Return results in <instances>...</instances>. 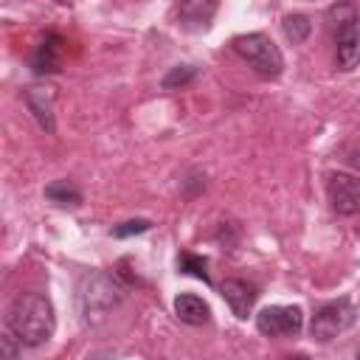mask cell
<instances>
[{
  "label": "cell",
  "mask_w": 360,
  "mask_h": 360,
  "mask_svg": "<svg viewBox=\"0 0 360 360\" xmlns=\"http://www.w3.org/2000/svg\"><path fill=\"white\" fill-rule=\"evenodd\" d=\"M6 323H8V332L22 346H42L56 329V315H53V307L45 295L22 292L11 301Z\"/></svg>",
  "instance_id": "1"
},
{
  "label": "cell",
  "mask_w": 360,
  "mask_h": 360,
  "mask_svg": "<svg viewBox=\"0 0 360 360\" xmlns=\"http://www.w3.org/2000/svg\"><path fill=\"white\" fill-rule=\"evenodd\" d=\"M79 312L87 323H96L101 318H107L110 309L118 307V301L124 298V290L115 284L112 276L107 273H90L82 278L79 284Z\"/></svg>",
  "instance_id": "2"
},
{
  "label": "cell",
  "mask_w": 360,
  "mask_h": 360,
  "mask_svg": "<svg viewBox=\"0 0 360 360\" xmlns=\"http://www.w3.org/2000/svg\"><path fill=\"white\" fill-rule=\"evenodd\" d=\"M233 51L259 73V76H278L284 70V56L276 48V42L264 34H242L233 39Z\"/></svg>",
  "instance_id": "3"
},
{
  "label": "cell",
  "mask_w": 360,
  "mask_h": 360,
  "mask_svg": "<svg viewBox=\"0 0 360 360\" xmlns=\"http://www.w3.org/2000/svg\"><path fill=\"white\" fill-rule=\"evenodd\" d=\"M354 318H357V309L352 307V301L338 298V301L323 304V307L315 312L309 332H312V338H315V340L326 343V340L338 338L340 332H346V329L354 323Z\"/></svg>",
  "instance_id": "4"
},
{
  "label": "cell",
  "mask_w": 360,
  "mask_h": 360,
  "mask_svg": "<svg viewBox=\"0 0 360 360\" xmlns=\"http://www.w3.org/2000/svg\"><path fill=\"white\" fill-rule=\"evenodd\" d=\"M304 326V312L301 307H290V304H276V307H264L256 315V329L267 338H284V335H298Z\"/></svg>",
  "instance_id": "5"
},
{
  "label": "cell",
  "mask_w": 360,
  "mask_h": 360,
  "mask_svg": "<svg viewBox=\"0 0 360 360\" xmlns=\"http://www.w3.org/2000/svg\"><path fill=\"white\" fill-rule=\"evenodd\" d=\"M326 194H329V202L338 214H343V217L360 214V177L346 174V172H335L326 183Z\"/></svg>",
  "instance_id": "6"
},
{
  "label": "cell",
  "mask_w": 360,
  "mask_h": 360,
  "mask_svg": "<svg viewBox=\"0 0 360 360\" xmlns=\"http://www.w3.org/2000/svg\"><path fill=\"white\" fill-rule=\"evenodd\" d=\"M335 45H338V65H340V70H354L360 65V17L338 25Z\"/></svg>",
  "instance_id": "7"
},
{
  "label": "cell",
  "mask_w": 360,
  "mask_h": 360,
  "mask_svg": "<svg viewBox=\"0 0 360 360\" xmlns=\"http://www.w3.org/2000/svg\"><path fill=\"white\" fill-rule=\"evenodd\" d=\"M256 287L253 284H248V281H242V278H228V281H222V298L228 301V307H231V312L236 315V318H248V312L253 309V304H256Z\"/></svg>",
  "instance_id": "8"
},
{
  "label": "cell",
  "mask_w": 360,
  "mask_h": 360,
  "mask_svg": "<svg viewBox=\"0 0 360 360\" xmlns=\"http://www.w3.org/2000/svg\"><path fill=\"white\" fill-rule=\"evenodd\" d=\"M51 101H53L51 87H28L25 90L28 110L34 112V118L39 121V127L48 129V132H53V107H51Z\"/></svg>",
  "instance_id": "9"
},
{
  "label": "cell",
  "mask_w": 360,
  "mask_h": 360,
  "mask_svg": "<svg viewBox=\"0 0 360 360\" xmlns=\"http://www.w3.org/2000/svg\"><path fill=\"white\" fill-rule=\"evenodd\" d=\"M174 312H177V318H180L183 323H191V326L208 323V318H211V307H208L200 295H194V292L177 295V298H174Z\"/></svg>",
  "instance_id": "10"
},
{
  "label": "cell",
  "mask_w": 360,
  "mask_h": 360,
  "mask_svg": "<svg viewBox=\"0 0 360 360\" xmlns=\"http://www.w3.org/2000/svg\"><path fill=\"white\" fill-rule=\"evenodd\" d=\"M59 59H62V39L56 34H51L39 42V48L31 59V68L37 73H53V70H59Z\"/></svg>",
  "instance_id": "11"
},
{
  "label": "cell",
  "mask_w": 360,
  "mask_h": 360,
  "mask_svg": "<svg viewBox=\"0 0 360 360\" xmlns=\"http://www.w3.org/2000/svg\"><path fill=\"white\" fill-rule=\"evenodd\" d=\"M309 31H312L309 17H304V14H287V17H284V34H287V39L304 42V39L309 37Z\"/></svg>",
  "instance_id": "12"
},
{
  "label": "cell",
  "mask_w": 360,
  "mask_h": 360,
  "mask_svg": "<svg viewBox=\"0 0 360 360\" xmlns=\"http://www.w3.org/2000/svg\"><path fill=\"white\" fill-rule=\"evenodd\" d=\"M177 267H180L183 273L194 276V278H202L205 284L211 281V278H208V270H205V259H202V256H194V253H180Z\"/></svg>",
  "instance_id": "13"
},
{
  "label": "cell",
  "mask_w": 360,
  "mask_h": 360,
  "mask_svg": "<svg viewBox=\"0 0 360 360\" xmlns=\"http://www.w3.org/2000/svg\"><path fill=\"white\" fill-rule=\"evenodd\" d=\"M45 194L53 200V202H70V205H76L79 200H82V194L68 183V180H59V183H51L48 188H45Z\"/></svg>",
  "instance_id": "14"
},
{
  "label": "cell",
  "mask_w": 360,
  "mask_h": 360,
  "mask_svg": "<svg viewBox=\"0 0 360 360\" xmlns=\"http://www.w3.org/2000/svg\"><path fill=\"white\" fill-rule=\"evenodd\" d=\"M191 79H194V68H188V65H183V68H172V70L166 73V79H163V87H166V90H174V87L188 84Z\"/></svg>",
  "instance_id": "15"
},
{
  "label": "cell",
  "mask_w": 360,
  "mask_h": 360,
  "mask_svg": "<svg viewBox=\"0 0 360 360\" xmlns=\"http://www.w3.org/2000/svg\"><path fill=\"white\" fill-rule=\"evenodd\" d=\"M149 228H152L149 219H129V222L115 225V228H112V236L124 239V236H132V233H143V231H149Z\"/></svg>",
  "instance_id": "16"
},
{
  "label": "cell",
  "mask_w": 360,
  "mask_h": 360,
  "mask_svg": "<svg viewBox=\"0 0 360 360\" xmlns=\"http://www.w3.org/2000/svg\"><path fill=\"white\" fill-rule=\"evenodd\" d=\"M0 360H17V338L11 332L0 335Z\"/></svg>",
  "instance_id": "17"
},
{
  "label": "cell",
  "mask_w": 360,
  "mask_h": 360,
  "mask_svg": "<svg viewBox=\"0 0 360 360\" xmlns=\"http://www.w3.org/2000/svg\"><path fill=\"white\" fill-rule=\"evenodd\" d=\"M287 360H309V357H304V354H295V357H287Z\"/></svg>",
  "instance_id": "18"
},
{
  "label": "cell",
  "mask_w": 360,
  "mask_h": 360,
  "mask_svg": "<svg viewBox=\"0 0 360 360\" xmlns=\"http://www.w3.org/2000/svg\"><path fill=\"white\" fill-rule=\"evenodd\" d=\"M357 163H360V152H357Z\"/></svg>",
  "instance_id": "19"
},
{
  "label": "cell",
  "mask_w": 360,
  "mask_h": 360,
  "mask_svg": "<svg viewBox=\"0 0 360 360\" xmlns=\"http://www.w3.org/2000/svg\"><path fill=\"white\" fill-rule=\"evenodd\" d=\"M357 360H360V349H357Z\"/></svg>",
  "instance_id": "20"
}]
</instances>
